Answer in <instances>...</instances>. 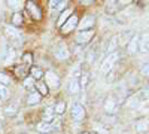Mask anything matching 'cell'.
I'll use <instances>...</instances> for the list:
<instances>
[{
  "instance_id": "6da1fadb",
  "label": "cell",
  "mask_w": 149,
  "mask_h": 134,
  "mask_svg": "<svg viewBox=\"0 0 149 134\" xmlns=\"http://www.w3.org/2000/svg\"><path fill=\"white\" fill-rule=\"evenodd\" d=\"M118 58H119V55H118L116 52H113V54H109V55L104 58V61L102 63V67H100V70L104 73V75L110 73V72H112V69L115 67V63L118 61Z\"/></svg>"
},
{
  "instance_id": "7a4b0ae2",
  "label": "cell",
  "mask_w": 149,
  "mask_h": 134,
  "mask_svg": "<svg viewBox=\"0 0 149 134\" xmlns=\"http://www.w3.org/2000/svg\"><path fill=\"white\" fill-rule=\"evenodd\" d=\"M45 75V81H46V83L45 85H48V87H51V88H57L58 85H60V78H58V75H55L54 72H46V73H43Z\"/></svg>"
},
{
  "instance_id": "3957f363",
  "label": "cell",
  "mask_w": 149,
  "mask_h": 134,
  "mask_svg": "<svg viewBox=\"0 0 149 134\" xmlns=\"http://www.w3.org/2000/svg\"><path fill=\"white\" fill-rule=\"evenodd\" d=\"M94 36V30H86V31H79L78 36H76V42L79 45H84V43H88Z\"/></svg>"
},
{
  "instance_id": "277c9868",
  "label": "cell",
  "mask_w": 149,
  "mask_h": 134,
  "mask_svg": "<svg viewBox=\"0 0 149 134\" xmlns=\"http://www.w3.org/2000/svg\"><path fill=\"white\" fill-rule=\"evenodd\" d=\"M78 27V17H70L64 24H63V26H61V31H63V33H70L73 28H76Z\"/></svg>"
},
{
  "instance_id": "5b68a950",
  "label": "cell",
  "mask_w": 149,
  "mask_h": 134,
  "mask_svg": "<svg viewBox=\"0 0 149 134\" xmlns=\"http://www.w3.org/2000/svg\"><path fill=\"white\" fill-rule=\"evenodd\" d=\"M84 116H85V107L82 104L76 103L72 107V118L74 121H81V119H84Z\"/></svg>"
},
{
  "instance_id": "8992f818",
  "label": "cell",
  "mask_w": 149,
  "mask_h": 134,
  "mask_svg": "<svg viewBox=\"0 0 149 134\" xmlns=\"http://www.w3.org/2000/svg\"><path fill=\"white\" fill-rule=\"evenodd\" d=\"M142 97H143V92H139V94L131 95L130 99H128V101H127V106L131 107V109H137V107H140V104H142V101H143Z\"/></svg>"
},
{
  "instance_id": "52a82bcc",
  "label": "cell",
  "mask_w": 149,
  "mask_h": 134,
  "mask_svg": "<svg viewBox=\"0 0 149 134\" xmlns=\"http://www.w3.org/2000/svg\"><path fill=\"white\" fill-rule=\"evenodd\" d=\"M104 110H106L107 115H110V113H116V112H118L116 100L113 99V97H109V99H106V101H104Z\"/></svg>"
},
{
  "instance_id": "ba28073f",
  "label": "cell",
  "mask_w": 149,
  "mask_h": 134,
  "mask_svg": "<svg viewBox=\"0 0 149 134\" xmlns=\"http://www.w3.org/2000/svg\"><path fill=\"white\" fill-rule=\"evenodd\" d=\"M94 22H95V19H94V17H91V15H88V17H85L82 21H81V24H79V30L81 31H86V30H91V27H94Z\"/></svg>"
},
{
  "instance_id": "9c48e42d",
  "label": "cell",
  "mask_w": 149,
  "mask_h": 134,
  "mask_svg": "<svg viewBox=\"0 0 149 134\" xmlns=\"http://www.w3.org/2000/svg\"><path fill=\"white\" fill-rule=\"evenodd\" d=\"M128 2H107L106 5V12L107 14H115L118 9H121L122 6H127Z\"/></svg>"
},
{
  "instance_id": "30bf717a",
  "label": "cell",
  "mask_w": 149,
  "mask_h": 134,
  "mask_svg": "<svg viewBox=\"0 0 149 134\" xmlns=\"http://www.w3.org/2000/svg\"><path fill=\"white\" fill-rule=\"evenodd\" d=\"M69 55H70V52H69V49H67L64 45H60V48L55 51V57L58 60H67Z\"/></svg>"
},
{
  "instance_id": "8fae6325",
  "label": "cell",
  "mask_w": 149,
  "mask_h": 134,
  "mask_svg": "<svg viewBox=\"0 0 149 134\" xmlns=\"http://www.w3.org/2000/svg\"><path fill=\"white\" fill-rule=\"evenodd\" d=\"M27 8H29V10L31 12V17H33L34 19H40V18H42V12H40V9L37 8L33 2H29Z\"/></svg>"
},
{
  "instance_id": "7c38bea8",
  "label": "cell",
  "mask_w": 149,
  "mask_h": 134,
  "mask_svg": "<svg viewBox=\"0 0 149 134\" xmlns=\"http://www.w3.org/2000/svg\"><path fill=\"white\" fill-rule=\"evenodd\" d=\"M14 58H15V49L14 48H8V49L5 51V55H3L5 64H10L12 61H14Z\"/></svg>"
},
{
  "instance_id": "4fadbf2b",
  "label": "cell",
  "mask_w": 149,
  "mask_h": 134,
  "mask_svg": "<svg viewBox=\"0 0 149 134\" xmlns=\"http://www.w3.org/2000/svg\"><path fill=\"white\" fill-rule=\"evenodd\" d=\"M137 51H140L143 54L148 52V36L146 34L143 36V37L139 39V42H137Z\"/></svg>"
},
{
  "instance_id": "5bb4252c",
  "label": "cell",
  "mask_w": 149,
  "mask_h": 134,
  "mask_svg": "<svg viewBox=\"0 0 149 134\" xmlns=\"http://www.w3.org/2000/svg\"><path fill=\"white\" fill-rule=\"evenodd\" d=\"M54 130L52 124H49V122H39L37 124V131H40L43 134H48V133H51Z\"/></svg>"
},
{
  "instance_id": "9a60e30c",
  "label": "cell",
  "mask_w": 149,
  "mask_h": 134,
  "mask_svg": "<svg viewBox=\"0 0 149 134\" xmlns=\"http://www.w3.org/2000/svg\"><path fill=\"white\" fill-rule=\"evenodd\" d=\"M137 42H139V37H137V36H134V37L128 42V45H127V51H128L130 54L137 52Z\"/></svg>"
},
{
  "instance_id": "2e32d148",
  "label": "cell",
  "mask_w": 149,
  "mask_h": 134,
  "mask_svg": "<svg viewBox=\"0 0 149 134\" xmlns=\"http://www.w3.org/2000/svg\"><path fill=\"white\" fill-rule=\"evenodd\" d=\"M116 46H118V36H113V37L110 39L109 45H107V49H106L107 55H109V54H113V52L116 51Z\"/></svg>"
},
{
  "instance_id": "e0dca14e",
  "label": "cell",
  "mask_w": 149,
  "mask_h": 134,
  "mask_svg": "<svg viewBox=\"0 0 149 134\" xmlns=\"http://www.w3.org/2000/svg\"><path fill=\"white\" fill-rule=\"evenodd\" d=\"M70 14H72V10H70V9H66V10L61 12V14H60V18H58V21H57V26H58V27L63 26V24L69 19V15H70Z\"/></svg>"
},
{
  "instance_id": "ac0fdd59",
  "label": "cell",
  "mask_w": 149,
  "mask_h": 134,
  "mask_svg": "<svg viewBox=\"0 0 149 134\" xmlns=\"http://www.w3.org/2000/svg\"><path fill=\"white\" fill-rule=\"evenodd\" d=\"M39 101H40V94H39V92H36V91H33V92L29 95V99H27V103H29L30 106L37 104Z\"/></svg>"
},
{
  "instance_id": "d6986e66",
  "label": "cell",
  "mask_w": 149,
  "mask_h": 134,
  "mask_svg": "<svg viewBox=\"0 0 149 134\" xmlns=\"http://www.w3.org/2000/svg\"><path fill=\"white\" fill-rule=\"evenodd\" d=\"M5 31H6V34L9 36V37H12V39H19V33H18L14 27L6 26V27H5Z\"/></svg>"
},
{
  "instance_id": "ffe728a7",
  "label": "cell",
  "mask_w": 149,
  "mask_h": 134,
  "mask_svg": "<svg viewBox=\"0 0 149 134\" xmlns=\"http://www.w3.org/2000/svg\"><path fill=\"white\" fill-rule=\"evenodd\" d=\"M49 6H51V9H64L67 6V2H57V0H52V2H49Z\"/></svg>"
},
{
  "instance_id": "44dd1931",
  "label": "cell",
  "mask_w": 149,
  "mask_h": 134,
  "mask_svg": "<svg viewBox=\"0 0 149 134\" xmlns=\"http://www.w3.org/2000/svg\"><path fill=\"white\" fill-rule=\"evenodd\" d=\"M69 91H70L72 94L79 92V82H78L76 79H72V81H70V83H69Z\"/></svg>"
},
{
  "instance_id": "7402d4cb",
  "label": "cell",
  "mask_w": 149,
  "mask_h": 134,
  "mask_svg": "<svg viewBox=\"0 0 149 134\" xmlns=\"http://www.w3.org/2000/svg\"><path fill=\"white\" fill-rule=\"evenodd\" d=\"M5 113H6V116H14V115H17V103L9 104V106L5 109Z\"/></svg>"
},
{
  "instance_id": "603a6c76",
  "label": "cell",
  "mask_w": 149,
  "mask_h": 134,
  "mask_svg": "<svg viewBox=\"0 0 149 134\" xmlns=\"http://www.w3.org/2000/svg\"><path fill=\"white\" fill-rule=\"evenodd\" d=\"M146 128H148V122H146V119H140V121H137V124H136V130H137L139 133L146 131Z\"/></svg>"
},
{
  "instance_id": "cb8c5ba5",
  "label": "cell",
  "mask_w": 149,
  "mask_h": 134,
  "mask_svg": "<svg viewBox=\"0 0 149 134\" xmlns=\"http://www.w3.org/2000/svg\"><path fill=\"white\" fill-rule=\"evenodd\" d=\"M8 6H9L10 9H14V10H19V9L24 6V3L19 2V0H14V2H8Z\"/></svg>"
},
{
  "instance_id": "d4e9b609",
  "label": "cell",
  "mask_w": 149,
  "mask_h": 134,
  "mask_svg": "<svg viewBox=\"0 0 149 134\" xmlns=\"http://www.w3.org/2000/svg\"><path fill=\"white\" fill-rule=\"evenodd\" d=\"M42 75H43V72H42L40 67H33L31 69V78L33 79H40Z\"/></svg>"
},
{
  "instance_id": "484cf974",
  "label": "cell",
  "mask_w": 149,
  "mask_h": 134,
  "mask_svg": "<svg viewBox=\"0 0 149 134\" xmlns=\"http://www.w3.org/2000/svg\"><path fill=\"white\" fill-rule=\"evenodd\" d=\"M93 128H94L98 134H107V128H106V127H103L100 122H95V124H93Z\"/></svg>"
},
{
  "instance_id": "4316f807",
  "label": "cell",
  "mask_w": 149,
  "mask_h": 134,
  "mask_svg": "<svg viewBox=\"0 0 149 134\" xmlns=\"http://www.w3.org/2000/svg\"><path fill=\"white\" fill-rule=\"evenodd\" d=\"M9 97V90L5 85H0V100H6Z\"/></svg>"
},
{
  "instance_id": "83f0119b",
  "label": "cell",
  "mask_w": 149,
  "mask_h": 134,
  "mask_svg": "<svg viewBox=\"0 0 149 134\" xmlns=\"http://www.w3.org/2000/svg\"><path fill=\"white\" fill-rule=\"evenodd\" d=\"M64 109H66V104L61 101V103H57L55 104V107H54V113H57V115H61L64 112Z\"/></svg>"
},
{
  "instance_id": "f1b7e54d",
  "label": "cell",
  "mask_w": 149,
  "mask_h": 134,
  "mask_svg": "<svg viewBox=\"0 0 149 134\" xmlns=\"http://www.w3.org/2000/svg\"><path fill=\"white\" fill-rule=\"evenodd\" d=\"M10 83V79L5 75V73H0V85H5V87H6V85H9Z\"/></svg>"
},
{
  "instance_id": "f546056e",
  "label": "cell",
  "mask_w": 149,
  "mask_h": 134,
  "mask_svg": "<svg viewBox=\"0 0 149 134\" xmlns=\"http://www.w3.org/2000/svg\"><path fill=\"white\" fill-rule=\"evenodd\" d=\"M33 85H34V79L33 78H26V79H24V87H26V88L31 90Z\"/></svg>"
},
{
  "instance_id": "4dcf8cb0",
  "label": "cell",
  "mask_w": 149,
  "mask_h": 134,
  "mask_svg": "<svg viewBox=\"0 0 149 134\" xmlns=\"http://www.w3.org/2000/svg\"><path fill=\"white\" fill-rule=\"evenodd\" d=\"M37 90H39V94H40V95H45V94L48 92L46 85H45V83H42V82H40V83H37Z\"/></svg>"
},
{
  "instance_id": "1f68e13d",
  "label": "cell",
  "mask_w": 149,
  "mask_h": 134,
  "mask_svg": "<svg viewBox=\"0 0 149 134\" xmlns=\"http://www.w3.org/2000/svg\"><path fill=\"white\" fill-rule=\"evenodd\" d=\"M14 24L15 26H21L22 24V15L21 14H15L14 15Z\"/></svg>"
},
{
  "instance_id": "d6a6232c",
  "label": "cell",
  "mask_w": 149,
  "mask_h": 134,
  "mask_svg": "<svg viewBox=\"0 0 149 134\" xmlns=\"http://www.w3.org/2000/svg\"><path fill=\"white\" fill-rule=\"evenodd\" d=\"M17 75H18L19 78H24V75H26V67H24V66H22V67H18V69H17Z\"/></svg>"
},
{
  "instance_id": "836d02e7",
  "label": "cell",
  "mask_w": 149,
  "mask_h": 134,
  "mask_svg": "<svg viewBox=\"0 0 149 134\" xmlns=\"http://www.w3.org/2000/svg\"><path fill=\"white\" fill-rule=\"evenodd\" d=\"M22 60L26 61V64H27V66H29V64H31V55H30V54H26V55L22 57Z\"/></svg>"
},
{
  "instance_id": "e575fe53",
  "label": "cell",
  "mask_w": 149,
  "mask_h": 134,
  "mask_svg": "<svg viewBox=\"0 0 149 134\" xmlns=\"http://www.w3.org/2000/svg\"><path fill=\"white\" fill-rule=\"evenodd\" d=\"M72 75H73L74 78H78V76L81 75V69H79V67H74V69H73V72H72Z\"/></svg>"
},
{
  "instance_id": "d590c367",
  "label": "cell",
  "mask_w": 149,
  "mask_h": 134,
  "mask_svg": "<svg viewBox=\"0 0 149 134\" xmlns=\"http://www.w3.org/2000/svg\"><path fill=\"white\" fill-rule=\"evenodd\" d=\"M142 73H143V75H145V76L148 75V64H145V67L142 69Z\"/></svg>"
},
{
  "instance_id": "8d00e7d4",
  "label": "cell",
  "mask_w": 149,
  "mask_h": 134,
  "mask_svg": "<svg viewBox=\"0 0 149 134\" xmlns=\"http://www.w3.org/2000/svg\"><path fill=\"white\" fill-rule=\"evenodd\" d=\"M86 79H88V76L84 75V76H82V85H85V83H86Z\"/></svg>"
},
{
  "instance_id": "74e56055",
  "label": "cell",
  "mask_w": 149,
  "mask_h": 134,
  "mask_svg": "<svg viewBox=\"0 0 149 134\" xmlns=\"http://www.w3.org/2000/svg\"><path fill=\"white\" fill-rule=\"evenodd\" d=\"M82 3H84V5H91L93 2H91V0H85V2H82Z\"/></svg>"
},
{
  "instance_id": "f35d334b",
  "label": "cell",
  "mask_w": 149,
  "mask_h": 134,
  "mask_svg": "<svg viewBox=\"0 0 149 134\" xmlns=\"http://www.w3.org/2000/svg\"><path fill=\"white\" fill-rule=\"evenodd\" d=\"M82 134H86V133H82Z\"/></svg>"
}]
</instances>
